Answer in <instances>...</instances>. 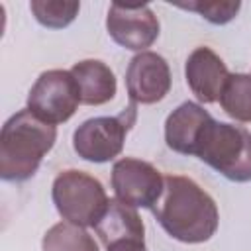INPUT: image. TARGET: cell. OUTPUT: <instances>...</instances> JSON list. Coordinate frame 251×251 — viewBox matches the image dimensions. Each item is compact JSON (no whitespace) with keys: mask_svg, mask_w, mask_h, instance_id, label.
I'll use <instances>...</instances> for the list:
<instances>
[{"mask_svg":"<svg viewBox=\"0 0 251 251\" xmlns=\"http://www.w3.org/2000/svg\"><path fill=\"white\" fill-rule=\"evenodd\" d=\"M161 227L182 243L208 241L220 222L214 198L192 178L167 175L163 190L151 208Z\"/></svg>","mask_w":251,"mask_h":251,"instance_id":"1","label":"cell"},{"mask_svg":"<svg viewBox=\"0 0 251 251\" xmlns=\"http://www.w3.org/2000/svg\"><path fill=\"white\" fill-rule=\"evenodd\" d=\"M55 139L57 127L27 108L10 116L0 131V176L10 182L33 176Z\"/></svg>","mask_w":251,"mask_h":251,"instance_id":"2","label":"cell"},{"mask_svg":"<svg viewBox=\"0 0 251 251\" xmlns=\"http://www.w3.org/2000/svg\"><path fill=\"white\" fill-rule=\"evenodd\" d=\"M192 155L233 182L251 180V133L243 126L210 118L194 143Z\"/></svg>","mask_w":251,"mask_h":251,"instance_id":"3","label":"cell"},{"mask_svg":"<svg viewBox=\"0 0 251 251\" xmlns=\"http://www.w3.org/2000/svg\"><path fill=\"white\" fill-rule=\"evenodd\" d=\"M51 196L61 218L80 227H94L110 202L102 182L76 169H69L57 175L53 180Z\"/></svg>","mask_w":251,"mask_h":251,"instance_id":"4","label":"cell"},{"mask_svg":"<svg viewBox=\"0 0 251 251\" xmlns=\"http://www.w3.org/2000/svg\"><path fill=\"white\" fill-rule=\"evenodd\" d=\"M137 120V104L129 102L118 116H100L82 122L73 133V147L76 155L90 163H108L116 159L127 131Z\"/></svg>","mask_w":251,"mask_h":251,"instance_id":"5","label":"cell"},{"mask_svg":"<svg viewBox=\"0 0 251 251\" xmlns=\"http://www.w3.org/2000/svg\"><path fill=\"white\" fill-rule=\"evenodd\" d=\"M80 104V90L71 71L51 69L37 76L29 94L27 110L47 124L67 122Z\"/></svg>","mask_w":251,"mask_h":251,"instance_id":"6","label":"cell"},{"mask_svg":"<svg viewBox=\"0 0 251 251\" xmlns=\"http://www.w3.org/2000/svg\"><path fill=\"white\" fill-rule=\"evenodd\" d=\"M161 173L147 161L124 157L112 167V188L116 198L131 208H153L163 190Z\"/></svg>","mask_w":251,"mask_h":251,"instance_id":"7","label":"cell"},{"mask_svg":"<svg viewBox=\"0 0 251 251\" xmlns=\"http://www.w3.org/2000/svg\"><path fill=\"white\" fill-rule=\"evenodd\" d=\"M108 35L129 51L143 53L159 37V20L147 4H120L114 2L106 18Z\"/></svg>","mask_w":251,"mask_h":251,"instance_id":"8","label":"cell"},{"mask_svg":"<svg viewBox=\"0 0 251 251\" xmlns=\"http://www.w3.org/2000/svg\"><path fill=\"white\" fill-rule=\"evenodd\" d=\"M126 88L129 102L155 104L171 90V71L167 61L153 51L137 53L126 71Z\"/></svg>","mask_w":251,"mask_h":251,"instance_id":"9","label":"cell"},{"mask_svg":"<svg viewBox=\"0 0 251 251\" xmlns=\"http://www.w3.org/2000/svg\"><path fill=\"white\" fill-rule=\"evenodd\" d=\"M184 76L192 94L200 102L212 104L220 100L229 78V71L220 55H216L210 47H196L186 59Z\"/></svg>","mask_w":251,"mask_h":251,"instance_id":"10","label":"cell"},{"mask_svg":"<svg viewBox=\"0 0 251 251\" xmlns=\"http://www.w3.org/2000/svg\"><path fill=\"white\" fill-rule=\"evenodd\" d=\"M212 116L196 102H182L176 110H173L165 122V141L167 145L180 153L192 155L194 143L204 127V124Z\"/></svg>","mask_w":251,"mask_h":251,"instance_id":"11","label":"cell"},{"mask_svg":"<svg viewBox=\"0 0 251 251\" xmlns=\"http://www.w3.org/2000/svg\"><path fill=\"white\" fill-rule=\"evenodd\" d=\"M94 229L106 247L118 241H127V239L145 241V226L137 210L120 202L118 198H112L108 202V208L98 220V224L94 226Z\"/></svg>","mask_w":251,"mask_h":251,"instance_id":"12","label":"cell"},{"mask_svg":"<svg viewBox=\"0 0 251 251\" xmlns=\"http://www.w3.org/2000/svg\"><path fill=\"white\" fill-rule=\"evenodd\" d=\"M71 75L78 84L80 104L102 106L116 96V76L112 69L98 59H84L75 63Z\"/></svg>","mask_w":251,"mask_h":251,"instance_id":"13","label":"cell"},{"mask_svg":"<svg viewBox=\"0 0 251 251\" xmlns=\"http://www.w3.org/2000/svg\"><path fill=\"white\" fill-rule=\"evenodd\" d=\"M43 251H98L94 237L80 226L59 222L43 235Z\"/></svg>","mask_w":251,"mask_h":251,"instance_id":"14","label":"cell"},{"mask_svg":"<svg viewBox=\"0 0 251 251\" xmlns=\"http://www.w3.org/2000/svg\"><path fill=\"white\" fill-rule=\"evenodd\" d=\"M222 110L237 120V122H251V75L233 73L229 75L222 96H220Z\"/></svg>","mask_w":251,"mask_h":251,"instance_id":"15","label":"cell"},{"mask_svg":"<svg viewBox=\"0 0 251 251\" xmlns=\"http://www.w3.org/2000/svg\"><path fill=\"white\" fill-rule=\"evenodd\" d=\"M35 20L51 29L67 27L78 14V2H47V0H33L29 4Z\"/></svg>","mask_w":251,"mask_h":251,"instance_id":"16","label":"cell"},{"mask_svg":"<svg viewBox=\"0 0 251 251\" xmlns=\"http://www.w3.org/2000/svg\"><path fill=\"white\" fill-rule=\"evenodd\" d=\"M178 8L184 10H192L196 14H200L204 20H208L210 24H227L235 18V14L241 8V2H188V4H178Z\"/></svg>","mask_w":251,"mask_h":251,"instance_id":"17","label":"cell"},{"mask_svg":"<svg viewBox=\"0 0 251 251\" xmlns=\"http://www.w3.org/2000/svg\"><path fill=\"white\" fill-rule=\"evenodd\" d=\"M108 251H147L145 249V241H135V239H127V241H118L110 247H106Z\"/></svg>","mask_w":251,"mask_h":251,"instance_id":"18","label":"cell"}]
</instances>
